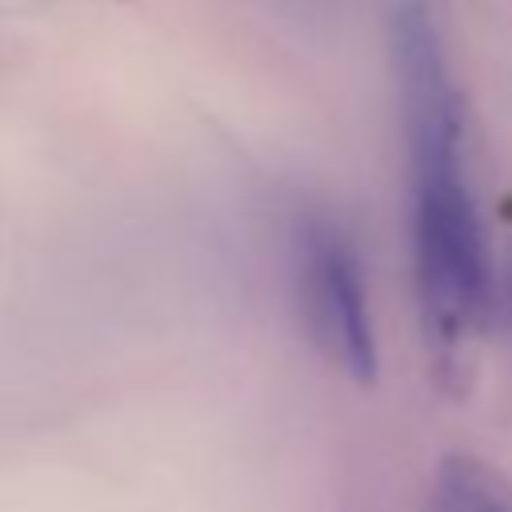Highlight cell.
<instances>
[{
    "mask_svg": "<svg viewBox=\"0 0 512 512\" xmlns=\"http://www.w3.org/2000/svg\"><path fill=\"white\" fill-rule=\"evenodd\" d=\"M432 512H512V484L484 460L452 452L436 468Z\"/></svg>",
    "mask_w": 512,
    "mask_h": 512,
    "instance_id": "3957f363",
    "label": "cell"
},
{
    "mask_svg": "<svg viewBox=\"0 0 512 512\" xmlns=\"http://www.w3.org/2000/svg\"><path fill=\"white\" fill-rule=\"evenodd\" d=\"M296 292L316 348L356 384H372L380 356L360 256L328 216H308L296 228Z\"/></svg>",
    "mask_w": 512,
    "mask_h": 512,
    "instance_id": "7a4b0ae2",
    "label": "cell"
},
{
    "mask_svg": "<svg viewBox=\"0 0 512 512\" xmlns=\"http://www.w3.org/2000/svg\"><path fill=\"white\" fill-rule=\"evenodd\" d=\"M404 96L412 132V248L416 292L428 344H436L440 372L468 364L472 340L488 324L492 268L480 232V216L460 172V120L444 84L440 56L424 28L404 36Z\"/></svg>",
    "mask_w": 512,
    "mask_h": 512,
    "instance_id": "6da1fadb",
    "label": "cell"
},
{
    "mask_svg": "<svg viewBox=\"0 0 512 512\" xmlns=\"http://www.w3.org/2000/svg\"><path fill=\"white\" fill-rule=\"evenodd\" d=\"M508 308H512V244H508Z\"/></svg>",
    "mask_w": 512,
    "mask_h": 512,
    "instance_id": "277c9868",
    "label": "cell"
}]
</instances>
